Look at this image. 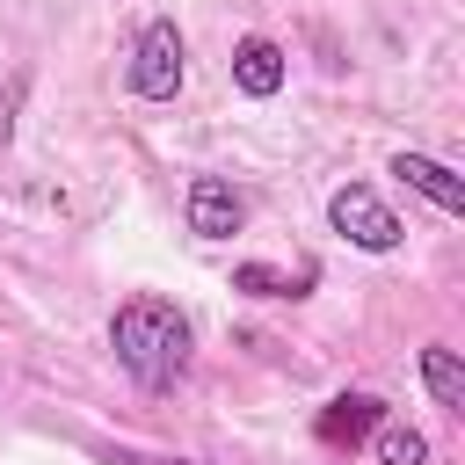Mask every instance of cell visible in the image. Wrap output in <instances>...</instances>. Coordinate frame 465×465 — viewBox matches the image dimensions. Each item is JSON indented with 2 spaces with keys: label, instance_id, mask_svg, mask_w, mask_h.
Returning a JSON list of instances; mask_svg holds the SVG:
<instances>
[{
  "label": "cell",
  "instance_id": "obj_1",
  "mask_svg": "<svg viewBox=\"0 0 465 465\" xmlns=\"http://www.w3.org/2000/svg\"><path fill=\"white\" fill-rule=\"evenodd\" d=\"M109 349H116V363H124V378H131V385H145V392H174V385H182V371H189L196 334H189L182 305H167V298L138 291V298H124V305H116V320H109Z\"/></svg>",
  "mask_w": 465,
  "mask_h": 465
},
{
  "label": "cell",
  "instance_id": "obj_2",
  "mask_svg": "<svg viewBox=\"0 0 465 465\" xmlns=\"http://www.w3.org/2000/svg\"><path fill=\"white\" fill-rule=\"evenodd\" d=\"M182 80H189L182 29H174V22H145L138 44H131V94H138V102H174Z\"/></svg>",
  "mask_w": 465,
  "mask_h": 465
},
{
  "label": "cell",
  "instance_id": "obj_3",
  "mask_svg": "<svg viewBox=\"0 0 465 465\" xmlns=\"http://www.w3.org/2000/svg\"><path fill=\"white\" fill-rule=\"evenodd\" d=\"M327 225H334L349 247H363V254H392V247L407 240V225L378 203V189H371V182H341V189L327 196Z\"/></svg>",
  "mask_w": 465,
  "mask_h": 465
},
{
  "label": "cell",
  "instance_id": "obj_4",
  "mask_svg": "<svg viewBox=\"0 0 465 465\" xmlns=\"http://www.w3.org/2000/svg\"><path fill=\"white\" fill-rule=\"evenodd\" d=\"M182 211H189V232L196 240H232L247 225V203H240V189L225 174H196L189 196H182Z\"/></svg>",
  "mask_w": 465,
  "mask_h": 465
},
{
  "label": "cell",
  "instance_id": "obj_5",
  "mask_svg": "<svg viewBox=\"0 0 465 465\" xmlns=\"http://www.w3.org/2000/svg\"><path fill=\"white\" fill-rule=\"evenodd\" d=\"M378 421H385V400H371V392H341V400H327V407H320L312 436H320L327 450H356Z\"/></svg>",
  "mask_w": 465,
  "mask_h": 465
},
{
  "label": "cell",
  "instance_id": "obj_6",
  "mask_svg": "<svg viewBox=\"0 0 465 465\" xmlns=\"http://www.w3.org/2000/svg\"><path fill=\"white\" fill-rule=\"evenodd\" d=\"M283 73H291V65H283V44H276V36H240V44H232V87H240V94L269 102V94L283 87Z\"/></svg>",
  "mask_w": 465,
  "mask_h": 465
},
{
  "label": "cell",
  "instance_id": "obj_7",
  "mask_svg": "<svg viewBox=\"0 0 465 465\" xmlns=\"http://www.w3.org/2000/svg\"><path fill=\"white\" fill-rule=\"evenodd\" d=\"M392 174H400L414 196H429L443 218H458V211H465V182H458L443 160H429V153H392Z\"/></svg>",
  "mask_w": 465,
  "mask_h": 465
},
{
  "label": "cell",
  "instance_id": "obj_8",
  "mask_svg": "<svg viewBox=\"0 0 465 465\" xmlns=\"http://www.w3.org/2000/svg\"><path fill=\"white\" fill-rule=\"evenodd\" d=\"M232 291H247V298H305V291H312V262H305V269L240 262V269H232Z\"/></svg>",
  "mask_w": 465,
  "mask_h": 465
},
{
  "label": "cell",
  "instance_id": "obj_9",
  "mask_svg": "<svg viewBox=\"0 0 465 465\" xmlns=\"http://www.w3.org/2000/svg\"><path fill=\"white\" fill-rule=\"evenodd\" d=\"M421 385H429V400H436V407L465 414V363H458V349L429 341V349H421Z\"/></svg>",
  "mask_w": 465,
  "mask_h": 465
},
{
  "label": "cell",
  "instance_id": "obj_10",
  "mask_svg": "<svg viewBox=\"0 0 465 465\" xmlns=\"http://www.w3.org/2000/svg\"><path fill=\"white\" fill-rule=\"evenodd\" d=\"M363 443H371V458H378V465H429V436H421V429H407V421H392V414H385Z\"/></svg>",
  "mask_w": 465,
  "mask_h": 465
},
{
  "label": "cell",
  "instance_id": "obj_11",
  "mask_svg": "<svg viewBox=\"0 0 465 465\" xmlns=\"http://www.w3.org/2000/svg\"><path fill=\"white\" fill-rule=\"evenodd\" d=\"M102 465H203V458H153V450H131V443H109Z\"/></svg>",
  "mask_w": 465,
  "mask_h": 465
},
{
  "label": "cell",
  "instance_id": "obj_12",
  "mask_svg": "<svg viewBox=\"0 0 465 465\" xmlns=\"http://www.w3.org/2000/svg\"><path fill=\"white\" fill-rule=\"evenodd\" d=\"M15 102H22V87L0 94V153H7V138H15Z\"/></svg>",
  "mask_w": 465,
  "mask_h": 465
}]
</instances>
